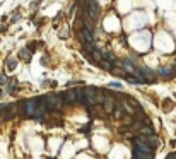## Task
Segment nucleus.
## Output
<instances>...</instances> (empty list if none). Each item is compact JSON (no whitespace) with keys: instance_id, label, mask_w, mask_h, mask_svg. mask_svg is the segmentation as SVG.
<instances>
[{"instance_id":"1","label":"nucleus","mask_w":176,"mask_h":159,"mask_svg":"<svg viewBox=\"0 0 176 159\" xmlns=\"http://www.w3.org/2000/svg\"><path fill=\"white\" fill-rule=\"evenodd\" d=\"M84 92H86V103L87 104H103V101H104V96L99 94V91L94 87H86Z\"/></svg>"},{"instance_id":"2","label":"nucleus","mask_w":176,"mask_h":159,"mask_svg":"<svg viewBox=\"0 0 176 159\" xmlns=\"http://www.w3.org/2000/svg\"><path fill=\"white\" fill-rule=\"evenodd\" d=\"M87 5H89V15L92 19H98L99 15V5H98V0H87Z\"/></svg>"},{"instance_id":"3","label":"nucleus","mask_w":176,"mask_h":159,"mask_svg":"<svg viewBox=\"0 0 176 159\" xmlns=\"http://www.w3.org/2000/svg\"><path fill=\"white\" fill-rule=\"evenodd\" d=\"M26 113L29 117H36V104H38V99H29L26 101Z\"/></svg>"},{"instance_id":"4","label":"nucleus","mask_w":176,"mask_h":159,"mask_svg":"<svg viewBox=\"0 0 176 159\" xmlns=\"http://www.w3.org/2000/svg\"><path fill=\"white\" fill-rule=\"evenodd\" d=\"M46 103H48V108H51V110H55V108H62V99L58 96H48Z\"/></svg>"},{"instance_id":"5","label":"nucleus","mask_w":176,"mask_h":159,"mask_svg":"<svg viewBox=\"0 0 176 159\" xmlns=\"http://www.w3.org/2000/svg\"><path fill=\"white\" fill-rule=\"evenodd\" d=\"M103 108H104V113H113V110H115V99L113 97H104Z\"/></svg>"},{"instance_id":"6","label":"nucleus","mask_w":176,"mask_h":159,"mask_svg":"<svg viewBox=\"0 0 176 159\" xmlns=\"http://www.w3.org/2000/svg\"><path fill=\"white\" fill-rule=\"evenodd\" d=\"M137 69H140V72L147 77V81H154V72L152 70H149L147 67H144V65H137Z\"/></svg>"},{"instance_id":"7","label":"nucleus","mask_w":176,"mask_h":159,"mask_svg":"<svg viewBox=\"0 0 176 159\" xmlns=\"http://www.w3.org/2000/svg\"><path fill=\"white\" fill-rule=\"evenodd\" d=\"M65 101H67V103H75V101H77V91H67V92H65Z\"/></svg>"},{"instance_id":"8","label":"nucleus","mask_w":176,"mask_h":159,"mask_svg":"<svg viewBox=\"0 0 176 159\" xmlns=\"http://www.w3.org/2000/svg\"><path fill=\"white\" fill-rule=\"evenodd\" d=\"M133 156H135V158H152L154 152H145V151H140V149H139V151L133 152Z\"/></svg>"},{"instance_id":"9","label":"nucleus","mask_w":176,"mask_h":159,"mask_svg":"<svg viewBox=\"0 0 176 159\" xmlns=\"http://www.w3.org/2000/svg\"><path fill=\"white\" fill-rule=\"evenodd\" d=\"M103 58H104V60H108V62H113V63L116 62V56L113 55L111 51H103Z\"/></svg>"},{"instance_id":"10","label":"nucleus","mask_w":176,"mask_h":159,"mask_svg":"<svg viewBox=\"0 0 176 159\" xmlns=\"http://www.w3.org/2000/svg\"><path fill=\"white\" fill-rule=\"evenodd\" d=\"M82 34L86 38V41H92V40H94V38H92V33H91V28H86L82 31Z\"/></svg>"},{"instance_id":"11","label":"nucleus","mask_w":176,"mask_h":159,"mask_svg":"<svg viewBox=\"0 0 176 159\" xmlns=\"http://www.w3.org/2000/svg\"><path fill=\"white\" fill-rule=\"evenodd\" d=\"M140 132H142L144 135H154V130L150 127H140Z\"/></svg>"},{"instance_id":"12","label":"nucleus","mask_w":176,"mask_h":159,"mask_svg":"<svg viewBox=\"0 0 176 159\" xmlns=\"http://www.w3.org/2000/svg\"><path fill=\"white\" fill-rule=\"evenodd\" d=\"M92 58H94L96 62H101V60H103V53H98V51H92Z\"/></svg>"},{"instance_id":"13","label":"nucleus","mask_w":176,"mask_h":159,"mask_svg":"<svg viewBox=\"0 0 176 159\" xmlns=\"http://www.w3.org/2000/svg\"><path fill=\"white\" fill-rule=\"evenodd\" d=\"M159 74H161V75H169V74H173V70H169V69H159Z\"/></svg>"},{"instance_id":"14","label":"nucleus","mask_w":176,"mask_h":159,"mask_svg":"<svg viewBox=\"0 0 176 159\" xmlns=\"http://www.w3.org/2000/svg\"><path fill=\"white\" fill-rule=\"evenodd\" d=\"M163 104H164V106H163L164 111H169V110H171V101H169V99H168V101H164Z\"/></svg>"},{"instance_id":"15","label":"nucleus","mask_w":176,"mask_h":159,"mask_svg":"<svg viewBox=\"0 0 176 159\" xmlns=\"http://www.w3.org/2000/svg\"><path fill=\"white\" fill-rule=\"evenodd\" d=\"M9 70H14V58H9V65H7Z\"/></svg>"},{"instance_id":"16","label":"nucleus","mask_w":176,"mask_h":159,"mask_svg":"<svg viewBox=\"0 0 176 159\" xmlns=\"http://www.w3.org/2000/svg\"><path fill=\"white\" fill-rule=\"evenodd\" d=\"M113 115H115V118H120L122 117V111L120 110H113Z\"/></svg>"},{"instance_id":"17","label":"nucleus","mask_w":176,"mask_h":159,"mask_svg":"<svg viewBox=\"0 0 176 159\" xmlns=\"http://www.w3.org/2000/svg\"><path fill=\"white\" fill-rule=\"evenodd\" d=\"M0 84H7V77L5 75H0Z\"/></svg>"},{"instance_id":"18","label":"nucleus","mask_w":176,"mask_h":159,"mask_svg":"<svg viewBox=\"0 0 176 159\" xmlns=\"http://www.w3.org/2000/svg\"><path fill=\"white\" fill-rule=\"evenodd\" d=\"M168 158H169V159H173V158H176V152H171V154H168Z\"/></svg>"},{"instance_id":"19","label":"nucleus","mask_w":176,"mask_h":159,"mask_svg":"<svg viewBox=\"0 0 176 159\" xmlns=\"http://www.w3.org/2000/svg\"><path fill=\"white\" fill-rule=\"evenodd\" d=\"M173 74H176V67H175V69H173Z\"/></svg>"}]
</instances>
